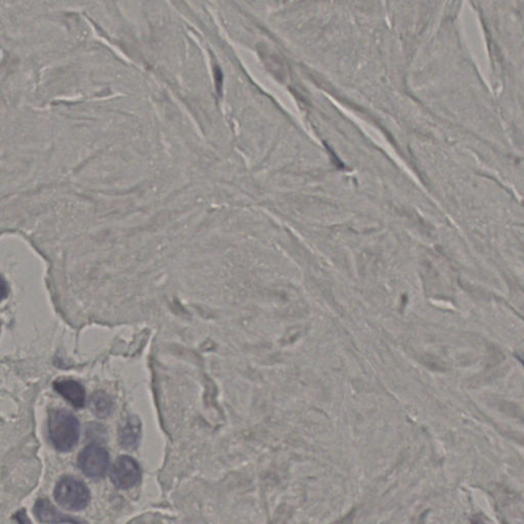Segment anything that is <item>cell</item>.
<instances>
[{"mask_svg":"<svg viewBox=\"0 0 524 524\" xmlns=\"http://www.w3.org/2000/svg\"><path fill=\"white\" fill-rule=\"evenodd\" d=\"M120 442L126 449L136 447L140 436V424L136 418L130 417L120 429Z\"/></svg>","mask_w":524,"mask_h":524,"instance_id":"7","label":"cell"},{"mask_svg":"<svg viewBox=\"0 0 524 524\" xmlns=\"http://www.w3.org/2000/svg\"><path fill=\"white\" fill-rule=\"evenodd\" d=\"M8 294V286L6 284L5 279L0 275V302L2 300L5 299L6 296Z\"/></svg>","mask_w":524,"mask_h":524,"instance_id":"9","label":"cell"},{"mask_svg":"<svg viewBox=\"0 0 524 524\" xmlns=\"http://www.w3.org/2000/svg\"><path fill=\"white\" fill-rule=\"evenodd\" d=\"M57 502L68 510L79 511L88 506L90 494L88 486L77 478L66 476L55 488Z\"/></svg>","mask_w":524,"mask_h":524,"instance_id":"2","label":"cell"},{"mask_svg":"<svg viewBox=\"0 0 524 524\" xmlns=\"http://www.w3.org/2000/svg\"><path fill=\"white\" fill-rule=\"evenodd\" d=\"M53 388L73 407L82 408L86 405V390L82 384L72 379H60L53 383Z\"/></svg>","mask_w":524,"mask_h":524,"instance_id":"5","label":"cell"},{"mask_svg":"<svg viewBox=\"0 0 524 524\" xmlns=\"http://www.w3.org/2000/svg\"><path fill=\"white\" fill-rule=\"evenodd\" d=\"M109 453L101 445H89L80 453L78 465L86 475L101 478L109 468Z\"/></svg>","mask_w":524,"mask_h":524,"instance_id":"3","label":"cell"},{"mask_svg":"<svg viewBox=\"0 0 524 524\" xmlns=\"http://www.w3.org/2000/svg\"><path fill=\"white\" fill-rule=\"evenodd\" d=\"M140 468L138 462L128 456H122L114 464L111 479L114 486L121 490L134 488L140 480Z\"/></svg>","mask_w":524,"mask_h":524,"instance_id":"4","label":"cell"},{"mask_svg":"<svg viewBox=\"0 0 524 524\" xmlns=\"http://www.w3.org/2000/svg\"><path fill=\"white\" fill-rule=\"evenodd\" d=\"M113 405L111 397L101 391L95 392L91 397V408H92L93 413L99 417L105 418L109 416L113 409Z\"/></svg>","mask_w":524,"mask_h":524,"instance_id":"8","label":"cell"},{"mask_svg":"<svg viewBox=\"0 0 524 524\" xmlns=\"http://www.w3.org/2000/svg\"><path fill=\"white\" fill-rule=\"evenodd\" d=\"M34 513L39 521L47 524H80L76 519L60 512L47 499H39L34 506Z\"/></svg>","mask_w":524,"mask_h":524,"instance_id":"6","label":"cell"},{"mask_svg":"<svg viewBox=\"0 0 524 524\" xmlns=\"http://www.w3.org/2000/svg\"><path fill=\"white\" fill-rule=\"evenodd\" d=\"M49 434L58 451H70L79 440V421L67 410H51L49 415Z\"/></svg>","mask_w":524,"mask_h":524,"instance_id":"1","label":"cell"}]
</instances>
